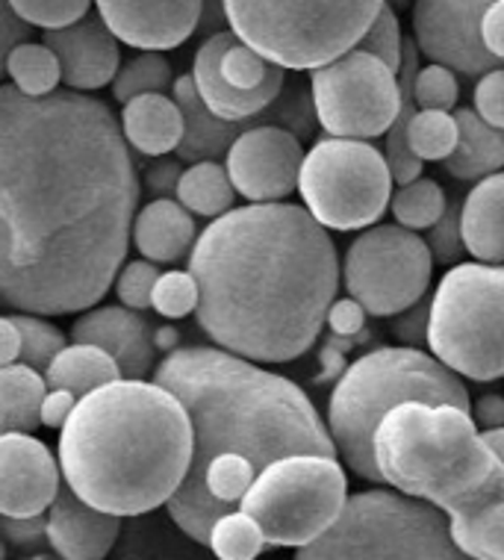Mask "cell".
I'll list each match as a JSON object with an SVG mask.
<instances>
[{
    "mask_svg": "<svg viewBox=\"0 0 504 560\" xmlns=\"http://www.w3.org/2000/svg\"><path fill=\"white\" fill-rule=\"evenodd\" d=\"M219 560H257L269 546L262 537L260 525L243 511H233L213 525L207 542Z\"/></svg>",
    "mask_w": 504,
    "mask_h": 560,
    "instance_id": "obj_34",
    "label": "cell"
},
{
    "mask_svg": "<svg viewBox=\"0 0 504 560\" xmlns=\"http://www.w3.org/2000/svg\"><path fill=\"white\" fill-rule=\"evenodd\" d=\"M448 198L443 192V186L436 184L434 177H419L413 184L398 186L389 201V210L396 215L398 228H405L410 233L431 231L443 213H446Z\"/></svg>",
    "mask_w": 504,
    "mask_h": 560,
    "instance_id": "obj_31",
    "label": "cell"
},
{
    "mask_svg": "<svg viewBox=\"0 0 504 560\" xmlns=\"http://www.w3.org/2000/svg\"><path fill=\"white\" fill-rule=\"evenodd\" d=\"M175 201L186 213L204 215V219H222L236 210V192H233L231 177L222 163H195L189 165L177 184Z\"/></svg>",
    "mask_w": 504,
    "mask_h": 560,
    "instance_id": "obj_29",
    "label": "cell"
},
{
    "mask_svg": "<svg viewBox=\"0 0 504 560\" xmlns=\"http://www.w3.org/2000/svg\"><path fill=\"white\" fill-rule=\"evenodd\" d=\"M316 125L330 139L372 142L389 133L401 113L398 74L363 50H349L337 62L310 74Z\"/></svg>",
    "mask_w": 504,
    "mask_h": 560,
    "instance_id": "obj_13",
    "label": "cell"
},
{
    "mask_svg": "<svg viewBox=\"0 0 504 560\" xmlns=\"http://www.w3.org/2000/svg\"><path fill=\"white\" fill-rule=\"evenodd\" d=\"M466 254L481 266H504V172L478 180L460 207Z\"/></svg>",
    "mask_w": 504,
    "mask_h": 560,
    "instance_id": "obj_24",
    "label": "cell"
},
{
    "mask_svg": "<svg viewBox=\"0 0 504 560\" xmlns=\"http://www.w3.org/2000/svg\"><path fill=\"white\" fill-rule=\"evenodd\" d=\"M12 322L21 334V363L45 375L59 351L66 348V334L57 325H50L42 316H30V313H19V316H12Z\"/></svg>",
    "mask_w": 504,
    "mask_h": 560,
    "instance_id": "obj_35",
    "label": "cell"
},
{
    "mask_svg": "<svg viewBox=\"0 0 504 560\" xmlns=\"http://www.w3.org/2000/svg\"><path fill=\"white\" fill-rule=\"evenodd\" d=\"M180 177H184V168L177 160H156L145 172V189L154 195V201H160V198L177 195Z\"/></svg>",
    "mask_w": 504,
    "mask_h": 560,
    "instance_id": "obj_46",
    "label": "cell"
},
{
    "mask_svg": "<svg viewBox=\"0 0 504 560\" xmlns=\"http://www.w3.org/2000/svg\"><path fill=\"white\" fill-rule=\"evenodd\" d=\"M175 86V71L163 54H137L118 68L113 80V95L118 104H130L142 95H165V89Z\"/></svg>",
    "mask_w": 504,
    "mask_h": 560,
    "instance_id": "obj_32",
    "label": "cell"
},
{
    "mask_svg": "<svg viewBox=\"0 0 504 560\" xmlns=\"http://www.w3.org/2000/svg\"><path fill=\"white\" fill-rule=\"evenodd\" d=\"M380 0L254 3L227 0L224 21L236 39L281 71H319L360 45Z\"/></svg>",
    "mask_w": 504,
    "mask_h": 560,
    "instance_id": "obj_7",
    "label": "cell"
},
{
    "mask_svg": "<svg viewBox=\"0 0 504 560\" xmlns=\"http://www.w3.org/2000/svg\"><path fill=\"white\" fill-rule=\"evenodd\" d=\"M180 342V334H177L175 328H168V325H163V328H154V348L156 351H175V346Z\"/></svg>",
    "mask_w": 504,
    "mask_h": 560,
    "instance_id": "obj_52",
    "label": "cell"
},
{
    "mask_svg": "<svg viewBox=\"0 0 504 560\" xmlns=\"http://www.w3.org/2000/svg\"><path fill=\"white\" fill-rule=\"evenodd\" d=\"M48 396L45 375L24 363L0 369V436L33 434L42 425V401Z\"/></svg>",
    "mask_w": 504,
    "mask_h": 560,
    "instance_id": "obj_28",
    "label": "cell"
},
{
    "mask_svg": "<svg viewBox=\"0 0 504 560\" xmlns=\"http://www.w3.org/2000/svg\"><path fill=\"white\" fill-rule=\"evenodd\" d=\"M192 83L210 116L224 125H245L274 107L286 86V71L266 62L231 30H219L195 54Z\"/></svg>",
    "mask_w": 504,
    "mask_h": 560,
    "instance_id": "obj_14",
    "label": "cell"
},
{
    "mask_svg": "<svg viewBox=\"0 0 504 560\" xmlns=\"http://www.w3.org/2000/svg\"><path fill=\"white\" fill-rule=\"evenodd\" d=\"M137 203V165L101 97L0 86V304L30 316L95 307L121 271Z\"/></svg>",
    "mask_w": 504,
    "mask_h": 560,
    "instance_id": "obj_1",
    "label": "cell"
},
{
    "mask_svg": "<svg viewBox=\"0 0 504 560\" xmlns=\"http://www.w3.org/2000/svg\"><path fill=\"white\" fill-rule=\"evenodd\" d=\"M21 360V334L12 316H0V369L15 366Z\"/></svg>",
    "mask_w": 504,
    "mask_h": 560,
    "instance_id": "obj_51",
    "label": "cell"
},
{
    "mask_svg": "<svg viewBox=\"0 0 504 560\" xmlns=\"http://www.w3.org/2000/svg\"><path fill=\"white\" fill-rule=\"evenodd\" d=\"M7 78L24 97L42 101L59 92L57 86L62 83V71H59L57 57L45 48V42H24L7 59Z\"/></svg>",
    "mask_w": 504,
    "mask_h": 560,
    "instance_id": "obj_30",
    "label": "cell"
},
{
    "mask_svg": "<svg viewBox=\"0 0 504 560\" xmlns=\"http://www.w3.org/2000/svg\"><path fill=\"white\" fill-rule=\"evenodd\" d=\"M192 422L154 381H116L80 398L59 431V472L80 502L116 520L172 502L192 466Z\"/></svg>",
    "mask_w": 504,
    "mask_h": 560,
    "instance_id": "obj_3",
    "label": "cell"
},
{
    "mask_svg": "<svg viewBox=\"0 0 504 560\" xmlns=\"http://www.w3.org/2000/svg\"><path fill=\"white\" fill-rule=\"evenodd\" d=\"M116 381H125L116 360L92 346H66L45 372L48 389H66L78 398L92 396Z\"/></svg>",
    "mask_w": 504,
    "mask_h": 560,
    "instance_id": "obj_27",
    "label": "cell"
},
{
    "mask_svg": "<svg viewBox=\"0 0 504 560\" xmlns=\"http://www.w3.org/2000/svg\"><path fill=\"white\" fill-rule=\"evenodd\" d=\"M457 121V148L448 156L446 172L455 180H484L504 172V133L484 125L472 109H455Z\"/></svg>",
    "mask_w": 504,
    "mask_h": 560,
    "instance_id": "obj_26",
    "label": "cell"
},
{
    "mask_svg": "<svg viewBox=\"0 0 504 560\" xmlns=\"http://www.w3.org/2000/svg\"><path fill=\"white\" fill-rule=\"evenodd\" d=\"M349 499V478L337 457L295 454L257 475L239 511L260 525L269 546L307 549L337 525Z\"/></svg>",
    "mask_w": 504,
    "mask_h": 560,
    "instance_id": "obj_10",
    "label": "cell"
},
{
    "mask_svg": "<svg viewBox=\"0 0 504 560\" xmlns=\"http://www.w3.org/2000/svg\"><path fill=\"white\" fill-rule=\"evenodd\" d=\"M154 384L168 389L192 422V466L184 483L198 481L222 454H239L257 472L295 454L337 457L325 419L298 384L222 348H175L156 363Z\"/></svg>",
    "mask_w": 504,
    "mask_h": 560,
    "instance_id": "obj_4",
    "label": "cell"
},
{
    "mask_svg": "<svg viewBox=\"0 0 504 560\" xmlns=\"http://www.w3.org/2000/svg\"><path fill=\"white\" fill-rule=\"evenodd\" d=\"M325 325L333 337H358L366 330V310L360 307L354 299H337L330 304Z\"/></svg>",
    "mask_w": 504,
    "mask_h": 560,
    "instance_id": "obj_44",
    "label": "cell"
},
{
    "mask_svg": "<svg viewBox=\"0 0 504 560\" xmlns=\"http://www.w3.org/2000/svg\"><path fill=\"white\" fill-rule=\"evenodd\" d=\"M21 560H59L57 555H30V558H21Z\"/></svg>",
    "mask_w": 504,
    "mask_h": 560,
    "instance_id": "obj_54",
    "label": "cell"
},
{
    "mask_svg": "<svg viewBox=\"0 0 504 560\" xmlns=\"http://www.w3.org/2000/svg\"><path fill=\"white\" fill-rule=\"evenodd\" d=\"M59 460L33 434L0 436V520H36L59 495Z\"/></svg>",
    "mask_w": 504,
    "mask_h": 560,
    "instance_id": "obj_17",
    "label": "cell"
},
{
    "mask_svg": "<svg viewBox=\"0 0 504 560\" xmlns=\"http://www.w3.org/2000/svg\"><path fill=\"white\" fill-rule=\"evenodd\" d=\"M427 348L457 377H504V266L448 269L427 310Z\"/></svg>",
    "mask_w": 504,
    "mask_h": 560,
    "instance_id": "obj_8",
    "label": "cell"
},
{
    "mask_svg": "<svg viewBox=\"0 0 504 560\" xmlns=\"http://www.w3.org/2000/svg\"><path fill=\"white\" fill-rule=\"evenodd\" d=\"M472 419H476V425L484 428L487 431H499V428H504V396H499V393H487V396L476 398L472 401Z\"/></svg>",
    "mask_w": 504,
    "mask_h": 560,
    "instance_id": "obj_50",
    "label": "cell"
},
{
    "mask_svg": "<svg viewBox=\"0 0 504 560\" xmlns=\"http://www.w3.org/2000/svg\"><path fill=\"white\" fill-rule=\"evenodd\" d=\"M460 207L464 201H448L443 219L427 231V252L434 257V262H443V266H460V257L466 254L464 248V233H460Z\"/></svg>",
    "mask_w": 504,
    "mask_h": 560,
    "instance_id": "obj_41",
    "label": "cell"
},
{
    "mask_svg": "<svg viewBox=\"0 0 504 560\" xmlns=\"http://www.w3.org/2000/svg\"><path fill=\"white\" fill-rule=\"evenodd\" d=\"M130 242L148 262H180L198 242V224L175 198L145 203L133 219Z\"/></svg>",
    "mask_w": 504,
    "mask_h": 560,
    "instance_id": "obj_23",
    "label": "cell"
},
{
    "mask_svg": "<svg viewBox=\"0 0 504 560\" xmlns=\"http://www.w3.org/2000/svg\"><path fill=\"white\" fill-rule=\"evenodd\" d=\"M121 133L127 148L163 160L184 142V113L175 104V97L142 95L121 109Z\"/></svg>",
    "mask_w": 504,
    "mask_h": 560,
    "instance_id": "obj_25",
    "label": "cell"
},
{
    "mask_svg": "<svg viewBox=\"0 0 504 560\" xmlns=\"http://www.w3.org/2000/svg\"><path fill=\"white\" fill-rule=\"evenodd\" d=\"M0 560H7V542L0 540Z\"/></svg>",
    "mask_w": 504,
    "mask_h": 560,
    "instance_id": "obj_55",
    "label": "cell"
},
{
    "mask_svg": "<svg viewBox=\"0 0 504 560\" xmlns=\"http://www.w3.org/2000/svg\"><path fill=\"white\" fill-rule=\"evenodd\" d=\"M481 436H484V443L490 445V452L499 457V464L504 466V428H499V431H487V434Z\"/></svg>",
    "mask_w": 504,
    "mask_h": 560,
    "instance_id": "obj_53",
    "label": "cell"
},
{
    "mask_svg": "<svg viewBox=\"0 0 504 560\" xmlns=\"http://www.w3.org/2000/svg\"><path fill=\"white\" fill-rule=\"evenodd\" d=\"M198 325L248 363L307 354L337 301L340 260L298 203H245L210 222L189 254Z\"/></svg>",
    "mask_w": 504,
    "mask_h": 560,
    "instance_id": "obj_2",
    "label": "cell"
},
{
    "mask_svg": "<svg viewBox=\"0 0 504 560\" xmlns=\"http://www.w3.org/2000/svg\"><path fill=\"white\" fill-rule=\"evenodd\" d=\"M160 275H163V271L156 269L154 262H127L116 278V295L118 301H121V307L133 310V313H142V310L151 307V295H154V287L156 280H160Z\"/></svg>",
    "mask_w": 504,
    "mask_h": 560,
    "instance_id": "obj_40",
    "label": "cell"
},
{
    "mask_svg": "<svg viewBox=\"0 0 504 560\" xmlns=\"http://www.w3.org/2000/svg\"><path fill=\"white\" fill-rule=\"evenodd\" d=\"M457 97H460V83L455 71L443 66L419 68L413 80V101L422 113H455Z\"/></svg>",
    "mask_w": 504,
    "mask_h": 560,
    "instance_id": "obj_38",
    "label": "cell"
},
{
    "mask_svg": "<svg viewBox=\"0 0 504 560\" xmlns=\"http://www.w3.org/2000/svg\"><path fill=\"white\" fill-rule=\"evenodd\" d=\"M0 534L19 549L48 540L45 537V516H36V520H0Z\"/></svg>",
    "mask_w": 504,
    "mask_h": 560,
    "instance_id": "obj_48",
    "label": "cell"
},
{
    "mask_svg": "<svg viewBox=\"0 0 504 560\" xmlns=\"http://www.w3.org/2000/svg\"><path fill=\"white\" fill-rule=\"evenodd\" d=\"M358 50L368 54V57L380 59L384 66L392 68L398 74L401 68V54H405V36H401V24H398V15L392 12V7H380L378 19L372 21V27L366 30V36L360 39Z\"/></svg>",
    "mask_w": 504,
    "mask_h": 560,
    "instance_id": "obj_39",
    "label": "cell"
},
{
    "mask_svg": "<svg viewBox=\"0 0 504 560\" xmlns=\"http://www.w3.org/2000/svg\"><path fill=\"white\" fill-rule=\"evenodd\" d=\"M304 145L278 125H260L243 133L224 156L233 192L251 203H281L298 189Z\"/></svg>",
    "mask_w": 504,
    "mask_h": 560,
    "instance_id": "obj_16",
    "label": "cell"
},
{
    "mask_svg": "<svg viewBox=\"0 0 504 560\" xmlns=\"http://www.w3.org/2000/svg\"><path fill=\"white\" fill-rule=\"evenodd\" d=\"M151 307L163 319H186L189 313H195L198 310V283L192 275L180 269L163 271L156 280L154 295H151Z\"/></svg>",
    "mask_w": 504,
    "mask_h": 560,
    "instance_id": "obj_37",
    "label": "cell"
},
{
    "mask_svg": "<svg viewBox=\"0 0 504 560\" xmlns=\"http://www.w3.org/2000/svg\"><path fill=\"white\" fill-rule=\"evenodd\" d=\"M372 454L380 483L436 511L478 493L499 469L472 413L452 405L396 407L375 431Z\"/></svg>",
    "mask_w": 504,
    "mask_h": 560,
    "instance_id": "obj_5",
    "label": "cell"
},
{
    "mask_svg": "<svg viewBox=\"0 0 504 560\" xmlns=\"http://www.w3.org/2000/svg\"><path fill=\"white\" fill-rule=\"evenodd\" d=\"M472 113L484 125L495 127L504 133V68H495L481 80H476L472 89Z\"/></svg>",
    "mask_w": 504,
    "mask_h": 560,
    "instance_id": "obj_42",
    "label": "cell"
},
{
    "mask_svg": "<svg viewBox=\"0 0 504 560\" xmlns=\"http://www.w3.org/2000/svg\"><path fill=\"white\" fill-rule=\"evenodd\" d=\"M95 12L118 42L145 54H156V50L180 48L192 36L204 19V3L198 0H163V3L101 0Z\"/></svg>",
    "mask_w": 504,
    "mask_h": 560,
    "instance_id": "obj_18",
    "label": "cell"
},
{
    "mask_svg": "<svg viewBox=\"0 0 504 560\" xmlns=\"http://www.w3.org/2000/svg\"><path fill=\"white\" fill-rule=\"evenodd\" d=\"M292 560H466L446 513L396 490L351 495L337 525Z\"/></svg>",
    "mask_w": 504,
    "mask_h": 560,
    "instance_id": "obj_9",
    "label": "cell"
},
{
    "mask_svg": "<svg viewBox=\"0 0 504 560\" xmlns=\"http://www.w3.org/2000/svg\"><path fill=\"white\" fill-rule=\"evenodd\" d=\"M487 0H422L413 7V42L431 66H443L464 78L481 80L504 68L484 48L481 21Z\"/></svg>",
    "mask_w": 504,
    "mask_h": 560,
    "instance_id": "obj_15",
    "label": "cell"
},
{
    "mask_svg": "<svg viewBox=\"0 0 504 560\" xmlns=\"http://www.w3.org/2000/svg\"><path fill=\"white\" fill-rule=\"evenodd\" d=\"M78 401L80 398L66 393V389H50L48 396H45V401H42V425L62 431L66 422L71 419V413H74Z\"/></svg>",
    "mask_w": 504,
    "mask_h": 560,
    "instance_id": "obj_47",
    "label": "cell"
},
{
    "mask_svg": "<svg viewBox=\"0 0 504 560\" xmlns=\"http://www.w3.org/2000/svg\"><path fill=\"white\" fill-rule=\"evenodd\" d=\"M427 310H431V301H419L417 307L396 316L392 334L405 342V348L427 346Z\"/></svg>",
    "mask_w": 504,
    "mask_h": 560,
    "instance_id": "obj_45",
    "label": "cell"
},
{
    "mask_svg": "<svg viewBox=\"0 0 504 560\" xmlns=\"http://www.w3.org/2000/svg\"><path fill=\"white\" fill-rule=\"evenodd\" d=\"M74 346L101 348L116 360L125 381H145L156 369L154 325L127 307H97L83 313L71 328Z\"/></svg>",
    "mask_w": 504,
    "mask_h": 560,
    "instance_id": "obj_19",
    "label": "cell"
},
{
    "mask_svg": "<svg viewBox=\"0 0 504 560\" xmlns=\"http://www.w3.org/2000/svg\"><path fill=\"white\" fill-rule=\"evenodd\" d=\"M434 257L425 240L398 224H375L351 242L342 262V283L366 316H401L431 287Z\"/></svg>",
    "mask_w": 504,
    "mask_h": 560,
    "instance_id": "obj_12",
    "label": "cell"
},
{
    "mask_svg": "<svg viewBox=\"0 0 504 560\" xmlns=\"http://www.w3.org/2000/svg\"><path fill=\"white\" fill-rule=\"evenodd\" d=\"M392 174L387 156L372 142L316 139L304 154L298 192L304 210L325 231H368L392 201Z\"/></svg>",
    "mask_w": 504,
    "mask_h": 560,
    "instance_id": "obj_11",
    "label": "cell"
},
{
    "mask_svg": "<svg viewBox=\"0 0 504 560\" xmlns=\"http://www.w3.org/2000/svg\"><path fill=\"white\" fill-rule=\"evenodd\" d=\"M452 405L472 410L469 389L455 372H448L422 348L389 346L375 348L351 363L328 401V434L337 448V460L351 472L380 483L375 469V431L396 407Z\"/></svg>",
    "mask_w": 504,
    "mask_h": 560,
    "instance_id": "obj_6",
    "label": "cell"
},
{
    "mask_svg": "<svg viewBox=\"0 0 504 560\" xmlns=\"http://www.w3.org/2000/svg\"><path fill=\"white\" fill-rule=\"evenodd\" d=\"M12 10L27 27H42L45 33L69 30L92 12L86 0H15Z\"/></svg>",
    "mask_w": 504,
    "mask_h": 560,
    "instance_id": "obj_36",
    "label": "cell"
},
{
    "mask_svg": "<svg viewBox=\"0 0 504 560\" xmlns=\"http://www.w3.org/2000/svg\"><path fill=\"white\" fill-rule=\"evenodd\" d=\"M455 113H422L417 109L408 125V145L419 163H446L457 148Z\"/></svg>",
    "mask_w": 504,
    "mask_h": 560,
    "instance_id": "obj_33",
    "label": "cell"
},
{
    "mask_svg": "<svg viewBox=\"0 0 504 560\" xmlns=\"http://www.w3.org/2000/svg\"><path fill=\"white\" fill-rule=\"evenodd\" d=\"M446 513L448 532L466 560H504V466Z\"/></svg>",
    "mask_w": 504,
    "mask_h": 560,
    "instance_id": "obj_22",
    "label": "cell"
},
{
    "mask_svg": "<svg viewBox=\"0 0 504 560\" xmlns=\"http://www.w3.org/2000/svg\"><path fill=\"white\" fill-rule=\"evenodd\" d=\"M481 39H484V48L504 66V0H495L487 7L484 21H481Z\"/></svg>",
    "mask_w": 504,
    "mask_h": 560,
    "instance_id": "obj_49",
    "label": "cell"
},
{
    "mask_svg": "<svg viewBox=\"0 0 504 560\" xmlns=\"http://www.w3.org/2000/svg\"><path fill=\"white\" fill-rule=\"evenodd\" d=\"M121 534V520L89 508L62 487L45 513V537L59 560H104Z\"/></svg>",
    "mask_w": 504,
    "mask_h": 560,
    "instance_id": "obj_21",
    "label": "cell"
},
{
    "mask_svg": "<svg viewBox=\"0 0 504 560\" xmlns=\"http://www.w3.org/2000/svg\"><path fill=\"white\" fill-rule=\"evenodd\" d=\"M30 39H33V27H27L15 15L12 3L0 0V86H3V78H7V59H10V54Z\"/></svg>",
    "mask_w": 504,
    "mask_h": 560,
    "instance_id": "obj_43",
    "label": "cell"
},
{
    "mask_svg": "<svg viewBox=\"0 0 504 560\" xmlns=\"http://www.w3.org/2000/svg\"><path fill=\"white\" fill-rule=\"evenodd\" d=\"M45 48L57 57L69 92H95L113 86L121 68V48L101 15H86L69 30L45 33Z\"/></svg>",
    "mask_w": 504,
    "mask_h": 560,
    "instance_id": "obj_20",
    "label": "cell"
}]
</instances>
